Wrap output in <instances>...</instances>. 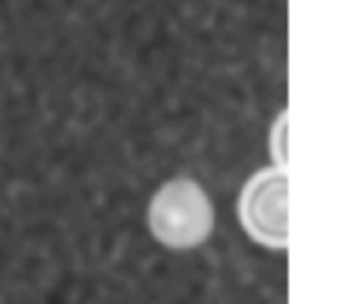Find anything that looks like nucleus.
<instances>
[{
	"instance_id": "3",
	"label": "nucleus",
	"mask_w": 356,
	"mask_h": 304,
	"mask_svg": "<svg viewBox=\"0 0 356 304\" xmlns=\"http://www.w3.org/2000/svg\"><path fill=\"white\" fill-rule=\"evenodd\" d=\"M286 111H282L271 129V157L282 169H286Z\"/></svg>"
},
{
	"instance_id": "1",
	"label": "nucleus",
	"mask_w": 356,
	"mask_h": 304,
	"mask_svg": "<svg viewBox=\"0 0 356 304\" xmlns=\"http://www.w3.org/2000/svg\"><path fill=\"white\" fill-rule=\"evenodd\" d=\"M148 227L154 240L171 250L204 244L215 227V209L207 190L190 177L165 182L150 200Z\"/></svg>"
},
{
	"instance_id": "2",
	"label": "nucleus",
	"mask_w": 356,
	"mask_h": 304,
	"mask_svg": "<svg viewBox=\"0 0 356 304\" xmlns=\"http://www.w3.org/2000/svg\"><path fill=\"white\" fill-rule=\"evenodd\" d=\"M238 217L252 242L269 250L288 248V175L273 165L254 173L242 188Z\"/></svg>"
}]
</instances>
